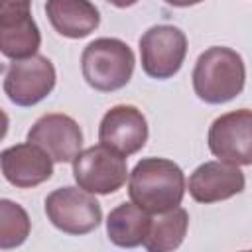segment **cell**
<instances>
[{"label":"cell","mask_w":252,"mask_h":252,"mask_svg":"<svg viewBox=\"0 0 252 252\" xmlns=\"http://www.w3.org/2000/svg\"><path fill=\"white\" fill-rule=\"evenodd\" d=\"M134 53L122 39L98 37L91 41L81 55V71L89 87L100 93H112L126 87L134 73Z\"/></svg>","instance_id":"obj_3"},{"label":"cell","mask_w":252,"mask_h":252,"mask_svg":"<svg viewBox=\"0 0 252 252\" xmlns=\"http://www.w3.org/2000/svg\"><path fill=\"white\" fill-rule=\"evenodd\" d=\"M187 55L185 33L169 24L152 26L140 37V57L142 69L152 79L173 77Z\"/></svg>","instance_id":"obj_6"},{"label":"cell","mask_w":252,"mask_h":252,"mask_svg":"<svg viewBox=\"0 0 252 252\" xmlns=\"http://www.w3.org/2000/svg\"><path fill=\"white\" fill-rule=\"evenodd\" d=\"M73 177L77 185L89 193H114L128 179L126 156L104 144L91 146L79 152V156L73 159Z\"/></svg>","instance_id":"obj_4"},{"label":"cell","mask_w":252,"mask_h":252,"mask_svg":"<svg viewBox=\"0 0 252 252\" xmlns=\"http://www.w3.org/2000/svg\"><path fill=\"white\" fill-rule=\"evenodd\" d=\"M45 14L53 30L71 39L87 37L100 24L98 8L91 0H47Z\"/></svg>","instance_id":"obj_14"},{"label":"cell","mask_w":252,"mask_h":252,"mask_svg":"<svg viewBox=\"0 0 252 252\" xmlns=\"http://www.w3.org/2000/svg\"><path fill=\"white\" fill-rule=\"evenodd\" d=\"M108 2L116 8H128V6H134L138 0H108Z\"/></svg>","instance_id":"obj_19"},{"label":"cell","mask_w":252,"mask_h":252,"mask_svg":"<svg viewBox=\"0 0 252 252\" xmlns=\"http://www.w3.org/2000/svg\"><path fill=\"white\" fill-rule=\"evenodd\" d=\"M39 43L32 0H0V51L10 59H26L37 53Z\"/></svg>","instance_id":"obj_9"},{"label":"cell","mask_w":252,"mask_h":252,"mask_svg":"<svg viewBox=\"0 0 252 252\" xmlns=\"http://www.w3.org/2000/svg\"><path fill=\"white\" fill-rule=\"evenodd\" d=\"M209 150L232 165H252V110L238 108L215 118L209 128Z\"/></svg>","instance_id":"obj_8"},{"label":"cell","mask_w":252,"mask_h":252,"mask_svg":"<svg viewBox=\"0 0 252 252\" xmlns=\"http://www.w3.org/2000/svg\"><path fill=\"white\" fill-rule=\"evenodd\" d=\"M246 179L238 165L219 161L201 163L189 177V195L197 203H217L244 191Z\"/></svg>","instance_id":"obj_12"},{"label":"cell","mask_w":252,"mask_h":252,"mask_svg":"<svg viewBox=\"0 0 252 252\" xmlns=\"http://www.w3.org/2000/svg\"><path fill=\"white\" fill-rule=\"evenodd\" d=\"M30 217L28 213L8 199L0 201V248H16L30 234Z\"/></svg>","instance_id":"obj_17"},{"label":"cell","mask_w":252,"mask_h":252,"mask_svg":"<svg viewBox=\"0 0 252 252\" xmlns=\"http://www.w3.org/2000/svg\"><path fill=\"white\" fill-rule=\"evenodd\" d=\"M2 173L6 181L20 189L35 187L53 175V159L39 146L26 142L2 152Z\"/></svg>","instance_id":"obj_13"},{"label":"cell","mask_w":252,"mask_h":252,"mask_svg":"<svg viewBox=\"0 0 252 252\" xmlns=\"http://www.w3.org/2000/svg\"><path fill=\"white\" fill-rule=\"evenodd\" d=\"M45 215L67 234H89L102 220L100 203L83 187H59L45 197Z\"/></svg>","instance_id":"obj_5"},{"label":"cell","mask_w":252,"mask_h":252,"mask_svg":"<svg viewBox=\"0 0 252 252\" xmlns=\"http://www.w3.org/2000/svg\"><path fill=\"white\" fill-rule=\"evenodd\" d=\"M193 91L209 104H224L238 96L244 89L246 67L230 47L213 45L205 49L193 69Z\"/></svg>","instance_id":"obj_2"},{"label":"cell","mask_w":252,"mask_h":252,"mask_svg":"<svg viewBox=\"0 0 252 252\" xmlns=\"http://www.w3.org/2000/svg\"><path fill=\"white\" fill-rule=\"evenodd\" d=\"M163 2H167L169 6H177V8H187V6H195L203 0H163Z\"/></svg>","instance_id":"obj_18"},{"label":"cell","mask_w":252,"mask_h":252,"mask_svg":"<svg viewBox=\"0 0 252 252\" xmlns=\"http://www.w3.org/2000/svg\"><path fill=\"white\" fill-rule=\"evenodd\" d=\"M28 142L47 152L53 161L67 163L79 156L83 148V132L71 116L51 112L35 120L28 132Z\"/></svg>","instance_id":"obj_10"},{"label":"cell","mask_w":252,"mask_h":252,"mask_svg":"<svg viewBox=\"0 0 252 252\" xmlns=\"http://www.w3.org/2000/svg\"><path fill=\"white\" fill-rule=\"evenodd\" d=\"M152 226V217L148 211L132 203H122L110 211L106 219V234L112 244L122 248H134L144 244Z\"/></svg>","instance_id":"obj_15"},{"label":"cell","mask_w":252,"mask_h":252,"mask_svg":"<svg viewBox=\"0 0 252 252\" xmlns=\"http://www.w3.org/2000/svg\"><path fill=\"white\" fill-rule=\"evenodd\" d=\"M187 226H189V215L185 209L175 207L167 213H161L158 219H152V226L144 240V246L150 252L175 250L183 242L187 234Z\"/></svg>","instance_id":"obj_16"},{"label":"cell","mask_w":252,"mask_h":252,"mask_svg":"<svg viewBox=\"0 0 252 252\" xmlns=\"http://www.w3.org/2000/svg\"><path fill=\"white\" fill-rule=\"evenodd\" d=\"M55 67L43 55L12 59L4 73V93L18 106H33L55 87Z\"/></svg>","instance_id":"obj_7"},{"label":"cell","mask_w":252,"mask_h":252,"mask_svg":"<svg viewBox=\"0 0 252 252\" xmlns=\"http://www.w3.org/2000/svg\"><path fill=\"white\" fill-rule=\"evenodd\" d=\"M98 140L122 156H132L140 152L148 142L146 116L132 104L112 106L100 120Z\"/></svg>","instance_id":"obj_11"},{"label":"cell","mask_w":252,"mask_h":252,"mask_svg":"<svg viewBox=\"0 0 252 252\" xmlns=\"http://www.w3.org/2000/svg\"><path fill=\"white\" fill-rule=\"evenodd\" d=\"M128 193L130 199L150 215H161L181 205L185 175L171 159L146 158L134 165L128 177Z\"/></svg>","instance_id":"obj_1"}]
</instances>
